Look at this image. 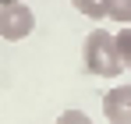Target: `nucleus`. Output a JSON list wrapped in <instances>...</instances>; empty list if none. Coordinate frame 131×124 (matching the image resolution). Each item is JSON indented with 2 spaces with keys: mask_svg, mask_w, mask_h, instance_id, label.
<instances>
[{
  "mask_svg": "<svg viewBox=\"0 0 131 124\" xmlns=\"http://www.w3.org/2000/svg\"><path fill=\"white\" fill-rule=\"evenodd\" d=\"M106 18H113L117 25H131V0H110Z\"/></svg>",
  "mask_w": 131,
  "mask_h": 124,
  "instance_id": "423d86ee",
  "label": "nucleus"
},
{
  "mask_svg": "<svg viewBox=\"0 0 131 124\" xmlns=\"http://www.w3.org/2000/svg\"><path fill=\"white\" fill-rule=\"evenodd\" d=\"M57 124H92V117H89L85 110H64L57 117Z\"/></svg>",
  "mask_w": 131,
  "mask_h": 124,
  "instance_id": "0eeeda50",
  "label": "nucleus"
},
{
  "mask_svg": "<svg viewBox=\"0 0 131 124\" xmlns=\"http://www.w3.org/2000/svg\"><path fill=\"white\" fill-rule=\"evenodd\" d=\"M71 4H74L78 14H85V18H92V21H103V18H106V4H110V0H71Z\"/></svg>",
  "mask_w": 131,
  "mask_h": 124,
  "instance_id": "20e7f679",
  "label": "nucleus"
},
{
  "mask_svg": "<svg viewBox=\"0 0 131 124\" xmlns=\"http://www.w3.org/2000/svg\"><path fill=\"white\" fill-rule=\"evenodd\" d=\"M113 46H117V57L124 67H131V25H124L117 36H113Z\"/></svg>",
  "mask_w": 131,
  "mask_h": 124,
  "instance_id": "39448f33",
  "label": "nucleus"
},
{
  "mask_svg": "<svg viewBox=\"0 0 131 124\" xmlns=\"http://www.w3.org/2000/svg\"><path fill=\"white\" fill-rule=\"evenodd\" d=\"M103 117L110 124H131V85H117L103 96Z\"/></svg>",
  "mask_w": 131,
  "mask_h": 124,
  "instance_id": "7ed1b4c3",
  "label": "nucleus"
},
{
  "mask_svg": "<svg viewBox=\"0 0 131 124\" xmlns=\"http://www.w3.org/2000/svg\"><path fill=\"white\" fill-rule=\"evenodd\" d=\"M32 28H36V14L28 4H21V0L0 4V39L18 43L25 36H32Z\"/></svg>",
  "mask_w": 131,
  "mask_h": 124,
  "instance_id": "f03ea898",
  "label": "nucleus"
},
{
  "mask_svg": "<svg viewBox=\"0 0 131 124\" xmlns=\"http://www.w3.org/2000/svg\"><path fill=\"white\" fill-rule=\"evenodd\" d=\"M82 60H85V71L96 75V78H117L124 71V64L117 57V46H113V36L96 28L89 32L85 43H82Z\"/></svg>",
  "mask_w": 131,
  "mask_h": 124,
  "instance_id": "f257e3e1",
  "label": "nucleus"
}]
</instances>
